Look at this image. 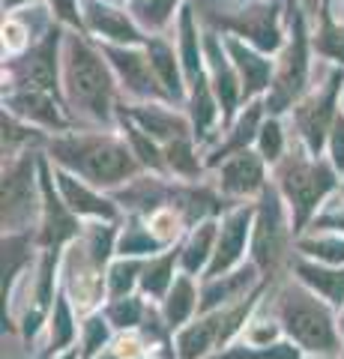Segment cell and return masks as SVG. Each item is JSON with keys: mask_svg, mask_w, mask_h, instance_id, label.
I'll return each instance as SVG.
<instances>
[{"mask_svg": "<svg viewBox=\"0 0 344 359\" xmlns=\"http://www.w3.org/2000/svg\"><path fill=\"white\" fill-rule=\"evenodd\" d=\"M48 153L57 168L81 177L96 189H117L135 180L141 171V162L129 150V144L105 132L60 135L48 141Z\"/></svg>", "mask_w": 344, "mask_h": 359, "instance_id": "cell-1", "label": "cell"}, {"mask_svg": "<svg viewBox=\"0 0 344 359\" xmlns=\"http://www.w3.org/2000/svg\"><path fill=\"white\" fill-rule=\"evenodd\" d=\"M63 90L75 114L90 123H111L114 69L102 48H93L78 33H69L63 42Z\"/></svg>", "mask_w": 344, "mask_h": 359, "instance_id": "cell-2", "label": "cell"}, {"mask_svg": "<svg viewBox=\"0 0 344 359\" xmlns=\"http://www.w3.org/2000/svg\"><path fill=\"white\" fill-rule=\"evenodd\" d=\"M275 320L299 351L308 356H338L341 353V327L332 318L326 299L303 282H291L275 297Z\"/></svg>", "mask_w": 344, "mask_h": 359, "instance_id": "cell-3", "label": "cell"}, {"mask_svg": "<svg viewBox=\"0 0 344 359\" xmlns=\"http://www.w3.org/2000/svg\"><path fill=\"white\" fill-rule=\"evenodd\" d=\"M111 249H114V228L99 222L90 224L63 257V287L69 302L78 309V314L93 311L105 294L108 276L102 273Z\"/></svg>", "mask_w": 344, "mask_h": 359, "instance_id": "cell-4", "label": "cell"}, {"mask_svg": "<svg viewBox=\"0 0 344 359\" xmlns=\"http://www.w3.org/2000/svg\"><path fill=\"white\" fill-rule=\"evenodd\" d=\"M275 180H279V192L291 210L294 233L305 228V222L315 216L317 207L326 201V195L338 186L336 165L324 162L320 156L294 150L275 165Z\"/></svg>", "mask_w": 344, "mask_h": 359, "instance_id": "cell-5", "label": "cell"}, {"mask_svg": "<svg viewBox=\"0 0 344 359\" xmlns=\"http://www.w3.org/2000/svg\"><path fill=\"white\" fill-rule=\"evenodd\" d=\"M291 233L294 222L287 219L282 192L273 186L263 189L261 204L254 210V233H252V264L258 266V273L270 282L282 273V266L291 257Z\"/></svg>", "mask_w": 344, "mask_h": 359, "instance_id": "cell-6", "label": "cell"}, {"mask_svg": "<svg viewBox=\"0 0 344 359\" xmlns=\"http://www.w3.org/2000/svg\"><path fill=\"white\" fill-rule=\"evenodd\" d=\"M287 18H291V36H287L279 60H275L270 96H266L270 117L291 111L308 87V45L312 42H308V33H305V9L296 6Z\"/></svg>", "mask_w": 344, "mask_h": 359, "instance_id": "cell-7", "label": "cell"}, {"mask_svg": "<svg viewBox=\"0 0 344 359\" xmlns=\"http://www.w3.org/2000/svg\"><path fill=\"white\" fill-rule=\"evenodd\" d=\"M344 90V66L332 69L324 84H317V90H312L305 99H299L294 105V126L303 138V147L320 156L324 144L329 141V132L338 120V96Z\"/></svg>", "mask_w": 344, "mask_h": 359, "instance_id": "cell-8", "label": "cell"}, {"mask_svg": "<svg viewBox=\"0 0 344 359\" xmlns=\"http://www.w3.org/2000/svg\"><path fill=\"white\" fill-rule=\"evenodd\" d=\"M36 153L27 150L15 159H4V233L27 231L42 204L36 198Z\"/></svg>", "mask_w": 344, "mask_h": 359, "instance_id": "cell-9", "label": "cell"}, {"mask_svg": "<svg viewBox=\"0 0 344 359\" xmlns=\"http://www.w3.org/2000/svg\"><path fill=\"white\" fill-rule=\"evenodd\" d=\"M57 45L60 30L51 27L42 42L30 45L21 57L4 63V84L9 90H46V93H57Z\"/></svg>", "mask_w": 344, "mask_h": 359, "instance_id": "cell-10", "label": "cell"}, {"mask_svg": "<svg viewBox=\"0 0 344 359\" xmlns=\"http://www.w3.org/2000/svg\"><path fill=\"white\" fill-rule=\"evenodd\" d=\"M102 54L108 57L111 69H114L120 87L126 90L129 96L135 99H165V102H171L168 93H165V87L159 84L156 72H153V63H150V54L147 48L138 51V45H114V42H102L99 45Z\"/></svg>", "mask_w": 344, "mask_h": 359, "instance_id": "cell-11", "label": "cell"}, {"mask_svg": "<svg viewBox=\"0 0 344 359\" xmlns=\"http://www.w3.org/2000/svg\"><path fill=\"white\" fill-rule=\"evenodd\" d=\"M39 177H42V222L36 231V243L46 252H60L63 243L78 240L81 224H78V216L63 201L60 189H54L57 183L51 180L48 162H39Z\"/></svg>", "mask_w": 344, "mask_h": 359, "instance_id": "cell-12", "label": "cell"}, {"mask_svg": "<svg viewBox=\"0 0 344 359\" xmlns=\"http://www.w3.org/2000/svg\"><path fill=\"white\" fill-rule=\"evenodd\" d=\"M204 60H207L209 84H213V93L219 99L221 126L228 129L242 102V84L234 69V60H231V54L225 48V39H219L216 33H204Z\"/></svg>", "mask_w": 344, "mask_h": 359, "instance_id": "cell-13", "label": "cell"}, {"mask_svg": "<svg viewBox=\"0 0 344 359\" xmlns=\"http://www.w3.org/2000/svg\"><path fill=\"white\" fill-rule=\"evenodd\" d=\"M209 21H213L216 27L234 30L237 36H246V42L263 54L284 48L275 6H252V9H242L240 15H221V18H209Z\"/></svg>", "mask_w": 344, "mask_h": 359, "instance_id": "cell-14", "label": "cell"}, {"mask_svg": "<svg viewBox=\"0 0 344 359\" xmlns=\"http://www.w3.org/2000/svg\"><path fill=\"white\" fill-rule=\"evenodd\" d=\"M254 210L258 207H237L225 216L221 231H219V240H216L213 261H209V266H207V278H219V276H225V273H231V269L240 266L242 252H246V240L252 233Z\"/></svg>", "mask_w": 344, "mask_h": 359, "instance_id": "cell-15", "label": "cell"}, {"mask_svg": "<svg viewBox=\"0 0 344 359\" xmlns=\"http://www.w3.org/2000/svg\"><path fill=\"white\" fill-rule=\"evenodd\" d=\"M216 186L221 195L228 198H252L263 195L266 189V162L261 153L242 150L237 156H231L219 165L216 171Z\"/></svg>", "mask_w": 344, "mask_h": 359, "instance_id": "cell-16", "label": "cell"}, {"mask_svg": "<svg viewBox=\"0 0 344 359\" xmlns=\"http://www.w3.org/2000/svg\"><path fill=\"white\" fill-rule=\"evenodd\" d=\"M84 25L90 33L102 36L105 42L114 45H147V36L141 33V27L135 25V18L129 13L108 4H99V0H87L84 6Z\"/></svg>", "mask_w": 344, "mask_h": 359, "instance_id": "cell-17", "label": "cell"}, {"mask_svg": "<svg viewBox=\"0 0 344 359\" xmlns=\"http://www.w3.org/2000/svg\"><path fill=\"white\" fill-rule=\"evenodd\" d=\"M54 183H57L63 201L69 204V210L75 212V216H93L99 222H114L117 219L114 201H108L96 186L84 183L81 177H75V174L54 165Z\"/></svg>", "mask_w": 344, "mask_h": 359, "instance_id": "cell-18", "label": "cell"}, {"mask_svg": "<svg viewBox=\"0 0 344 359\" xmlns=\"http://www.w3.org/2000/svg\"><path fill=\"white\" fill-rule=\"evenodd\" d=\"M225 48L234 60V69L240 75V84H242V99H254L261 96L266 87L273 84V72H275V63L266 60L263 54L254 48L249 42H240L237 36H225Z\"/></svg>", "mask_w": 344, "mask_h": 359, "instance_id": "cell-19", "label": "cell"}, {"mask_svg": "<svg viewBox=\"0 0 344 359\" xmlns=\"http://www.w3.org/2000/svg\"><path fill=\"white\" fill-rule=\"evenodd\" d=\"M4 108L9 114H15L18 120H30L42 129H54V132H66L69 123L60 114L57 102L51 99L46 90H9L4 96Z\"/></svg>", "mask_w": 344, "mask_h": 359, "instance_id": "cell-20", "label": "cell"}, {"mask_svg": "<svg viewBox=\"0 0 344 359\" xmlns=\"http://www.w3.org/2000/svg\"><path fill=\"white\" fill-rule=\"evenodd\" d=\"M126 117L141 126L150 138H156L162 147L171 141H180V138H195V129L183 114H177L171 108H162V105H132L126 108Z\"/></svg>", "mask_w": 344, "mask_h": 359, "instance_id": "cell-21", "label": "cell"}, {"mask_svg": "<svg viewBox=\"0 0 344 359\" xmlns=\"http://www.w3.org/2000/svg\"><path fill=\"white\" fill-rule=\"evenodd\" d=\"M258 276H261L258 266L246 264L240 269H231V273L219 276V278H207L198 314H207V311H216V309H225V306H234V302L246 299V290L254 287Z\"/></svg>", "mask_w": 344, "mask_h": 359, "instance_id": "cell-22", "label": "cell"}, {"mask_svg": "<svg viewBox=\"0 0 344 359\" xmlns=\"http://www.w3.org/2000/svg\"><path fill=\"white\" fill-rule=\"evenodd\" d=\"M263 102H258V99H252V102L242 108V114L231 123L228 126V132H225V141L219 144V147L209 153V159H207V165L209 168H219L225 159H231V156H237V153H242V150H249V144L252 141H258V132H261V117H263Z\"/></svg>", "mask_w": 344, "mask_h": 359, "instance_id": "cell-23", "label": "cell"}, {"mask_svg": "<svg viewBox=\"0 0 344 359\" xmlns=\"http://www.w3.org/2000/svg\"><path fill=\"white\" fill-rule=\"evenodd\" d=\"M219 311L201 314L195 323H188L177 332V359H207L213 351H219Z\"/></svg>", "mask_w": 344, "mask_h": 359, "instance_id": "cell-24", "label": "cell"}, {"mask_svg": "<svg viewBox=\"0 0 344 359\" xmlns=\"http://www.w3.org/2000/svg\"><path fill=\"white\" fill-rule=\"evenodd\" d=\"M296 282H303L308 290H315L320 299H326L329 306L341 309L344 306V266H329V264H308L303 257L294 261Z\"/></svg>", "mask_w": 344, "mask_h": 359, "instance_id": "cell-25", "label": "cell"}, {"mask_svg": "<svg viewBox=\"0 0 344 359\" xmlns=\"http://www.w3.org/2000/svg\"><path fill=\"white\" fill-rule=\"evenodd\" d=\"M144 48H147V54H150L153 72H156L159 84L165 87L168 99H171V102H180V99L186 96V87H183L186 75H183V69H180V63H177L180 57H177L174 48H171V45L165 42L162 36H150Z\"/></svg>", "mask_w": 344, "mask_h": 359, "instance_id": "cell-26", "label": "cell"}, {"mask_svg": "<svg viewBox=\"0 0 344 359\" xmlns=\"http://www.w3.org/2000/svg\"><path fill=\"white\" fill-rule=\"evenodd\" d=\"M195 309H201V297H198V287L192 282V276L183 273L174 278L171 290L165 294V306H162V318L168 330H183V323L192 318Z\"/></svg>", "mask_w": 344, "mask_h": 359, "instance_id": "cell-27", "label": "cell"}, {"mask_svg": "<svg viewBox=\"0 0 344 359\" xmlns=\"http://www.w3.org/2000/svg\"><path fill=\"white\" fill-rule=\"evenodd\" d=\"M180 60H183V75L186 84L198 81L207 72V60H204V36H198V25H195V13L192 6L180 9Z\"/></svg>", "mask_w": 344, "mask_h": 359, "instance_id": "cell-28", "label": "cell"}, {"mask_svg": "<svg viewBox=\"0 0 344 359\" xmlns=\"http://www.w3.org/2000/svg\"><path fill=\"white\" fill-rule=\"evenodd\" d=\"M216 240H219V231H216V222L213 219L195 224L192 233H188V240H186V245H183V255H180L183 273L195 276V273H201V269H207L209 261H213Z\"/></svg>", "mask_w": 344, "mask_h": 359, "instance_id": "cell-29", "label": "cell"}, {"mask_svg": "<svg viewBox=\"0 0 344 359\" xmlns=\"http://www.w3.org/2000/svg\"><path fill=\"white\" fill-rule=\"evenodd\" d=\"M317 27L312 33V48L332 63L344 66V25L332 18V6L324 4L317 9Z\"/></svg>", "mask_w": 344, "mask_h": 359, "instance_id": "cell-30", "label": "cell"}, {"mask_svg": "<svg viewBox=\"0 0 344 359\" xmlns=\"http://www.w3.org/2000/svg\"><path fill=\"white\" fill-rule=\"evenodd\" d=\"M183 249H168L165 255L159 257H150L147 264H144V273H141V290L147 294L150 299H165V294L171 290L174 285V266L180 261Z\"/></svg>", "mask_w": 344, "mask_h": 359, "instance_id": "cell-31", "label": "cell"}, {"mask_svg": "<svg viewBox=\"0 0 344 359\" xmlns=\"http://www.w3.org/2000/svg\"><path fill=\"white\" fill-rule=\"evenodd\" d=\"M120 126H123V141L129 144V150L135 153V159L141 162V168H150V171H159V174L168 171V162H165V147L156 138H150V135L144 132L141 126H135L129 117H123Z\"/></svg>", "mask_w": 344, "mask_h": 359, "instance_id": "cell-32", "label": "cell"}, {"mask_svg": "<svg viewBox=\"0 0 344 359\" xmlns=\"http://www.w3.org/2000/svg\"><path fill=\"white\" fill-rule=\"evenodd\" d=\"M30 243L33 233L18 231V233H4V297L18 278V269H25L30 261Z\"/></svg>", "mask_w": 344, "mask_h": 359, "instance_id": "cell-33", "label": "cell"}, {"mask_svg": "<svg viewBox=\"0 0 344 359\" xmlns=\"http://www.w3.org/2000/svg\"><path fill=\"white\" fill-rule=\"evenodd\" d=\"M177 4H180V0H129V13L144 30L159 33L168 27V21L174 18Z\"/></svg>", "mask_w": 344, "mask_h": 359, "instance_id": "cell-34", "label": "cell"}, {"mask_svg": "<svg viewBox=\"0 0 344 359\" xmlns=\"http://www.w3.org/2000/svg\"><path fill=\"white\" fill-rule=\"evenodd\" d=\"M195 138H180V141H171L165 144V162H168V174H177L183 180H198L204 171L201 159L192 147Z\"/></svg>", "mask_w": 344, "mask_h": 359, "instance_id": "cell-35", "label": "cell"}, {"mask_svg": "<svg viewBox=\"0 0 344 359\" xmlns=\"http://www.w3.org/2000/svg\"><path fill=\"white\" fill-rule=\"evenodd\" d=\"M105 318L114 330H123V332H135L141 327V318H144V306L138 297H114L105 309Z\"/></svg>", "mask_w": 344, "mask_h": 359, "instance_id": "cell-36", "label": "cell"}, {"mask_svg": "<svg viewBox=\"0 0 344 359\" xmlns=\"http://www.w3.org/2000/svg\"><path fill=\"white\" fill-rule=\"evenodd\" d=\"M33 147V144H42V135L36 129L25 126V123H18L15 114H9L4 111V159H15L21 147Z\"/></svg>", "mask_w": 344, "mask_h": 359, "instance_id": "cell-37", "label": "cell"}, {"mask_svg": "<svg viewBox=\"0 0 344 359\" xmlns=\"http://www.w3.org/2000/svg\"><path fill=\"white\" fill-rule=\"evenodd\" d=\"M141 273H144V261H135V257H123L117 261L114 266L108 269V294L111 299L114 297H129L135 282H141Z\"/></svg>", "mask_w": 344, "mask_h": 359, "instance_id": "cell-38", "label": "cell"}, {"mask_svg": "<svg viewBox=\"0 0 344 359\" xmlns=\"http://www.w3.org/2000/svg\"><path fill=\"white\" fill-rule=\"evenodd\" d=\"M299 252L317 257L320 264L344 266V237H326V233H320V237H303L299 240Z\"/></svg>", "mask_w": 344, "mask_h": 359, "instance_id": "cell-39", "label": "cell"}, {"mask_svg": "<svg viewBox=\"0 0 344 359\" xmlns=\"http://www.w3.org/2000/svg\"><path fill=\"white\" fill-rule=\"evenodd\" d=\"M51 339H48V353H57L63 351L66 344L72 341L75 327H72V311H69V302L60 294L57 302H54V314H51Z\"/></svg>", "mask_w": 344, "mask_h": 359, "instance_id": "cell-40", "label": "cell"}, {"mask_svg": "<svg viewBox=\"0 0 344 359\" xmlns=\"http://www.w3.org/2000/svg\"><path fill=\"white\" fill-rule=\"evenodd\" d=\"M183 216L177 212L174 207H159V210H153L150 212V219H147V228L150 233L156 237L162 245L165 243H174L177 237H180V228H183Z\"/></svg>", "mask_w": 344, "mask_h": 359, "instance_id": "cell-41", "label": "cell"}, {"mask_svg": "<svg viewBox=\"0 0 344 359\" xmlns=\"http://www.w3.org/2000/svg\"><path fill=\"white\" fill-rule=\"evenodd\" d=\"M258 153L263 156V162H270V165H279L284 159V132L275 117L263 120V126L258 132Z\"/></svg>", "mask_w": 344, "mask_h": 359, "instance_id": "cell-42", "label": "cell"}, {"mask_svg": "<svg viewBox=\"0 0 344 359\" xmlns=\"http://www.w3.org/2000/svg\"><path fill=\"white\" fill-rule=\"evenodd\" d=\"M111 339V323L108 318H102V314H93V318L84 320V341H81V359H93L105 351V344Z\"/></svg>", "mask_w": 344, "mask_h": 359, "instance_id": "cell-43", "label": "cell"}, {"mask_svg": "<svg viewBox=\"0 0 344 359\" xmlns=\"http://www.w3.org/2000/svg\"><path fill=\"white\" fill-rule=\"evenodd\" d=\"M225 359H299V347H294V341H275L270 347H234L228 351Z\"/></svg>", "mask_w": 344, "mask_h": 359, "instance_id": "cell-44", "label": "cell"}, {"mask_svg": "<svg viewBox=\"0 0 344 359\" xmlns=\"http://www.w3.org/2000/svg\"><path fill=\"white\" fill-rule=\"evenodd\" d=\"M159 240L150 233V228H126V233L120 237V255L135 257V255H150L153 249H159Z\"/></svg>", "mask_w": 344, "mask_h": 359, "instance_id": "cell-45", "label": "cell"}, {"mask_svg": "<svg viewBox=\"0 0 344 359\" xmlns=\"http://www.w3.org/2000/svg\"><path fill=\"white\" fill-rule=\"evenodd\" d=\"M279 332H284V330L275 327L273 320H249V327L242 330L249 347H270V344H275V339H279Z\"/></svg>", "mask_w": 344, "mask_h": 359, "instance_id": "cell-46", "label": "cell"}, {"mask_svg": "<svg viewBox=\"0 0 344 359\" xmlns=\"http://www.w3.org/2000/svg\"><path fill=\"white\" fill-rule=\"evenodd\" d=\"M48 6L60 25L72 27V30H87L84 15L78 13V0H48Z\"/></svg>", "mask_w": 344, "mask_h": 359, "instance_id": "cell-47", "label": "cell"}, {"mask_svg": "<svg viewBox=\"0 0 344 359\" xmlns=\"http://www.w3.org/2000/svg\"><path fill=\"white\" fill-rule=\"evenodd\" d=\"M27 36H30L27 25H21V21H15V18L4 21V51L6 54H21L25 51L27 48Z\"/></svg>", "mask_w": 344, "mask_h": 359, "instance_id": "cell-48", "label": "cell"}, {"mask_svg": "<svg viewBox=\"0 0 344 359\" xmlns=\"http://www.w3.org/2000/svg\"><path fill=\"white\" fill-rule=\"evenodd\" d=\"M329 156H332L336 171H344V114H338L336 126L329 132Z\"/></svg>", "mask_w": 344, "mask_h": 359, "instance_id": "cell-49", "label": "cell"}, {"mask_svg": "<svg viewBox=\"0 0 344 359\" xmlns=\"http://www.w3.org/2000/svg\"><path fill=\"white\" fill-rule=\"evenodd\" d=\"M25 4H36V0H4V13H15V9Z\"/></svg>", "mask_w": 344, "mask_h": 359, "instance_id": "cell-50", "label": "cell"}, {"mask_svg": "<svg viewBox=\"0 0 344 359\" xmlns=\"http://www.w3.org/2000/svg\"><path fill=\"white\" fill-rule=\"evenodd\" d=\"M324 4H329V0H303V9H305V13H317Z\"/></svg>", "mask_w": 344, "mask_h": 359, "instance_id": "cell-51", "label": "cell"}, {"mask_svg": "<svg viewBox=\"0 0 344 359\" xmlns=\"http://www.w3.org/2000/svg\"><path fill=\"white\" fill-rule=\"evenodd\" d=\"M332 6H336V13H338L341 25H344V0H332Z\"/></svg>", "mask_w": 344, "mask_h": 359, "instance_id": "cell-52", "label": "cell"}, {"mask_svg": "<svg viewBox=\"0 0 344 359\" xmlns=\"http://www.w3.org/2000/svg\"><path fill=\"white\" fill-rule=\"evenodd\" d=\"M96 359H120V353L114 351V347H111V351H108V353H99Z\"/></svg>", "mask_w": 344, "mask_h": 359, "instance_id": "cell-53", "label": "cell"}, {"mask_svg": "<svg viewBox=\"0 0 344 359\" xmlns=\"http://www.w3.org/2000/svg\"><path fill=\"white\" fill-rule=\"evenodd\" d=\"M60 359H81V356H78V351H69V353H63Z\"/></svg>", "mask_w": 344, "mask_h": 359, "instance_id": "cell-54", "label": "cell"}, {"mask_svg": "<svg viewBox=\"0 0 344 359\" xmlns=\"http://www.w3.org/2000/svg\"><path fill=\"white\" fill-rule=\"evenodd\" d=\"M338 327H341V335H344V311H341V318H338Z\"/></svg>", "mask_w": 344, "mask_h": 359, "instance_id": "cell-55", "label": "cell"}, {"mask_svg": "<svg viewBox=\"0 0 344 359\" xmlns=\"http://www.w3.org/2000/svg\"><path fill=\"white\" fill-rule=\"evenodd\" d=\"M294 9H296V6H294V0H287V13H294Z\"/></svg>", "mask_w": 344, "mask_h": 359, "instance_id": "cell-56", "label": "cell"}, {"mask_svg": "<svg viewBox=\"0 0 344 359\" xmlns=\"http://www.w3.org/2000/svg\"><path fill=\"white\" fill-rule=\"evenodd\" d=\"M308 359H326V356H308Z\"/></svg>", "mask_w": 344, "mask_h": 359, "instance_id": "cell-57", "label": "cell"}, {"mask_svg": "<svg viewBox=\"0 0 344 359\" xmlns=\"http://www.w3.org/2000/svg\"><path fill=\"white\" fill-rule=\"evenodd\" d=\"M207 359H225V356H207Z\"/></svg>", "mask_w": 344, "mask_h": 359, "instance_id": "cell-58", "label": "cell"}, {"mask_svg": "<svg viewBox=\"0 0 344 359\" xmlns=\"http://www.w3.org/2000/svg\"><path fill=\"white\" fill-rule=\"evenodd\" d=\"M341 359H344V353H341Z\"/></svg>", "mask_w": 344, "mask_h": 359, "instance_id": "cell-59", "label": "cell"}, {"mask_svg": "<svg viewBox=\"0 0 344 359\" xmlns=\"http://www.w3.org/2000/svg\"><path fill=\"white\" fill-rule=\"evenodd\" d=\"M341 114H344V111H341Z\"/></svg>", "mask_w": 344, "mask_h": 359, "instance_id": "cell-60", "label": "cell"}]
</instances>
